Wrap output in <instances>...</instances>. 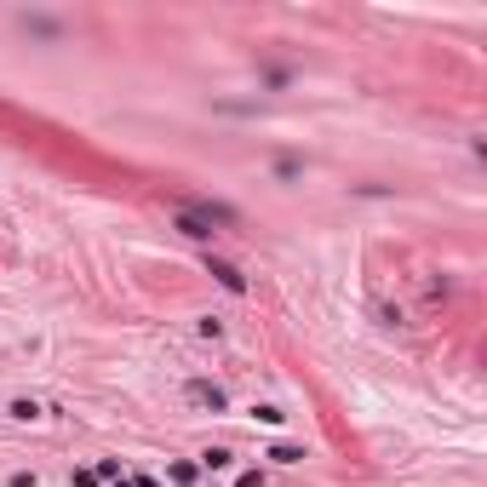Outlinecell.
Here are the masks:
<instances>
[{
    "label": "cell",
    "mask_w": 487,
    "mask_h": 487,
    "mask_svg": "<svg viewBox=\"0 0 487 487\" xmlns=\"http://www.w3.org/2000/svg\"><path fill=\"white\" fill-rule=\"evenodd\" d=\"M213 275H218V281L230 287V292H247V281H241V270H230V264H213Z\"/></svg>",
    "instance_id": "cell-2"
},
{
    "label": "cell",
    "mask_w": 487,
    "mask_h": 487,
    "mask_svg": "<svg viewBox=\"0 0 487 487\" xmlns=\"http://www.w3.org/2000/svg\"><path fill=\"white\" fill-rule=\"evenodd\" d=\"M178 224H184V235H195V241H213L218 235L213 218H195V213H178Z\"/></svg>",
    "instance_id": "cell-1"
},
{
    "label": "cell",
    "mask_w": 487,
    "mask_h": 487,
    "mask_svg": "<svg viewBox=\"0 0 487 487\" xmlns=\"http://www.w3.org/2000/svg\"><path fill=\"white\" fill-rule=\"evenodd\" d=\"M189 396H195V401H206V407H224V390H218V384H195Z\"/></svg>",
    "instance_id": "cell-3"
}]
</instances>
